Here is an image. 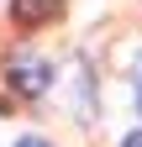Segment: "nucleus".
Instances as JSON below:
<instances>
[{"mask_svg":"<svg viewBox=\"0 0 142 147\" xmlns=\"http://www.w3.org/2000/svg\"><path fill=\"white\" fill-rule=\"evenodd\" d=\"M5 79L16 95H47V84H53V63L37 58V53H11L5 58Z\"/></svg>","mask_w":142,"mask_h":147,"instance_id":"nucleus-1","label":"nucleus"},{"mask_svg":"<svg viewBox=\"0 0 142 147\" xmlns=\"http://www.w3.org/2000/svg\"><path fill=\"white\" fill-rule=\"evenodd\" d=\"M58 5H63V0H11V16L21 26H42L47 16H58Z\"/></svg>","mask_w":142,"mask_h":147,"instance_id":"nucleus-2","label":"nucleus"},{"mask_svg":"<svg viewBox=\"0 0 142 147\" xmlns=\"http://www.w3.org/2000/svg\"><path fill=\"white\" fill-rule=\"evenodd\" d=\"M16 147H53V142H42V137H21Z\"/></svg>","mask_w":142,"mask_h":147,"instance_id":"nucleus-3","label":"nucleus"},{"mask_svg":"<svg viewBox=\"0 0 142 147\" xmlns=\"http://www.w3.org/2000/svg\"><path fill=\"white\" fill-rule=\"evenodd\" d=\"M121 147H142V131H126V137H121Z\"/></svg>","mask_w":142,"mask_h":147,"instance_id":"nucleus-4","label":"nucleus"},{"mask_svg":"<svg viewBox=\"0 0 142 147\" xmlns=\"http://www.w3.org/2000/svg\"><path fill=\"white\" fill-rule=\"evenodd\" d=\"M137 105H142V84H137Z\"/></svg>","mask_w":142,"mask_h":147,"instance_id":"nucleus-5","label":"nucleus"}]
</instances>
